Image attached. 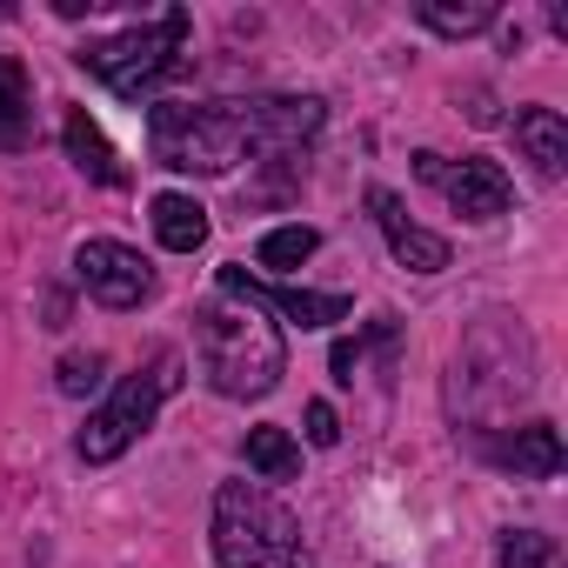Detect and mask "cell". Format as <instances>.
Here are the masks:
<instances>
[{
    "label": "cell",
    "instance_id": "6da1fadb",
    "mask_svg": "<svg viewBox=\"0 0 568 568\" xmlns=\"http://www.w3.org/2000/svg\"><path fill=\"white\" fill-rule=\"evenodd\" d=\"M194 355H201L207 388L227 402H261L288 375V342L267 322V308L234 302V295L194 308Z\"/></svg>",
    "mask_w": 568,
    "mask_h": 568
},
{
    "label": "cell",
    "instance_id": "7a4b0ae2",
    "mask_svg": "<svg viewBox=\"0 0 568 568\" xmlns=\"http://www.w3.org/2000/svg\"><path fill=\"white\" fill-rule=\"evenodd\" d=\"M148 148L174 174H234L241 161H261L254 101H154Z\"/></svg>",
    "mask_w": 568,
    "mask_h": 568
},
{
    "label": "cell",
    "instance_id": "3957f363",
    "mask_svg": "<svg viewBox=\"0 0 568 568\" xmlns=\"http://www.w3.org/2000/svg\"><path fill=\"white\" fill-rule=\"evenodd\" d=\"M214 561L221 568H295L302 561V528L254 481H221V495H214Z\"/></svg>",
    "mask_w": 568,
    "mask_h": 568
},
{
    "label": "cell",
    "instance_id": "277c9868",
    "mask_svg": "<svg viewBox=\"0 0 568 568\" xmlns=\"http://www.w3.org/2000/svg\"><path fill=\"white\" fill-rule=\"evenodd\" d=\"M187 34H194V21H187V8H161L154 21H134L128 34H108V41H88L74 61L88 68V74H101L121 101H141V94H154L174 68H181V48H187Z\"/></svg>",
    "mask_w": 568,
    "mask_h": 568
},
{
    "label": "cell",
    "instance_id": "5b68a950",
    "mask_svg": "<svg viewBox=\"0 0 568 568\" xmlns=\"http://www.w3.org/2000/svg\"><path fill=\"white\" fill-rule=\"evenodd\" d=\"M174 388H181V355H174V348H154V362H148L141 375H128V382L108 395V408H94L88 428L74 435L81 462H114V455H128V448L154 428V415H161V402H168Z\"/></svg>",
    "mask_w": 568,
    "mask_h": 568
},
{
    "label": "cell",
    "instance_id": "8992f818",
    "mask_svg": "<svg viewBox=\"0 0 568 568\" xmlns=\"http://www.w3.org/2000/svg\"><path fill=\"white\" fill-rule=\"evenodd\" d=\"M415 174H422V181H435V187L448 194V207H455L462 221H501V214H508V201H515L508 174H501L495 161H481V154H468V161L415 154Z\"/></svg>",
    "mask_w": 568,
    "mask_h": 568
},
{
    "label": "cell",
    "instance_id": "52a82bcc",
    "mask_svg": "<svg viewBox=\"0 0 568 568\" xmlns=\"http://www.w3.org/2000/svg\"><path fill=\"white\" fill-rule=\"evenodd\" d=\"M74 274H81V288L101 308H114V315H128V308H141L154 295V267L128 241H81L74 247Z\"/></svg>",
    "mask_w": 568,
    "mask_h": 568
},
{
    "label": "cell",
    "instance_id": "ba28073f",
    "mask_svg": "<svg viewBox=\"0 0 568 568\" xmlns=\"http://www.w3.org/2000/svg\"><path fill=\"white\" fill-rule=\"evenodd\" d=\"M221 281V295H234V302H254V308H274V315H288V322H302V328H335V322H348L355 315V302L348 295H315V288H267V281H254L247 267H221L214 274Z\"/></svg>",
    "mask_w": 568,
    "mask_h": 568
},
{
    "label": "cell",
    "instance_id": "9c48e42d",
    "mask_svg": "<svg viewBox=\"0 0 568 568\" xmlns=\"http://www.w3.org/2000/svg\"><path fill=\"white\" fill-rule=\"evenodd\" d=\"M368 207H375V221H382V234H388V254H395L402 267H415V274H442V267H448V241L428 234V227H415L408 207H402V194L368 187Z\"/></svg>",
    "mask_w": 568,
    "mask_h": 568
},
{
    "label": "cell",
    "instance_id": "30bf717a",
    "mask_svg": "<svg viewBox=\"0 0 568 568\" xmlns=\"http://www.w3.org/2000/svg\"><path fill=\"white\" fill-rule=\"evenodd\" d=\"M481 455L501 462V468L521 475V481H548V475H561V435H555L548 422H521L515 435H488Z\"/></svg>",
    "mask_w": 568,
    "mask_h": 568
},
{
    "label": "cell",
    "instance_id": "8fae6325",
    "mask_svg": "<svg viewBox=\"0 0 568 568\" xmlns=\"http://www.w3.org/2000/svg\"><path fill=\"white\" fill-rule=\"evenodd\" d=\"M515 148H521V161L541 181H561L568 174V121L555 108H521L515 114Z\"/></svg>",
    "mask_w": 568,
    "mask_h": 568
},
{
    "label": "cell",
    "instance_id": "7c38bea8",
    "mask_svg": "<svg viewBox=\"0 0 568 568\" xmlns=\"http://www.w3.org/2000/svg\"><path fill=\"white\" fill-rule=\"evenodd\" d=\"M61 141H68V161H74L88 181H101V187H128V168H121V154L108 148V134L88 121V108H68Z\"/></svg>",
    "mask_w": 568,
    "mask_h": 568
},
{
    "label": "cell",
    "instance_id": "4fadbf2b",
    "mask_svg": "<svg viewBox=\"0 0 568 568\" xmlns=\"http://www.w3.org/2000/svg\"><path fill=\"white\" fill-rule=\"evenodd\" d=\"M0 148H34V81L14 54H0Z\"/></svg>",
    "mask_w": 568,
    "mask_h": 568
},
{
    "label": "cell",
    "instance_id": "5bb4252c",
    "mask_svg": "<svg viewBox=\"0 0 568 568\" xmlns=\"http://www.w3.org/2000/svg\"><path fill=\"white\" fill-rule=\"evenodd\" d=\"M154 234H161V247L194 254L207 241V207L194 194H154Z\"/></svg>",
    "mask_w": 568,
    "mask_h": 568
},
{
    "label": "cell",
    "instance_id": "9a60e30c",
    "mask_svg": "<svg viewBox=\"0 0 568 568\" xmlns=\"http://www.w3.org/2000/svg\"><path fill=\"white\" fill-rule=\"evenodd\" d=\"M241 455H247V468H254L261 481H295V475H302V448L288 442V428H247Z\"/></svg>",
    "mask_w": 568,
    "mask_h": 568
},
{
    "label": "cell",
    "instance_id": "2e32d148",
    "mask_svg": "<svg viewBox=\"0 0 568 568\" xmlns=\"http://www.w3.org/2000/svg\"><path fill=\"white\" fill-rule=\"evenodd\" d=\"M422 28H435V34H448V41H468V34H481V28H495V0H422Z\"/></svg>",
    "mask_w": 568,
    "mask_h": 568
},
{
    "label": "cell",
    "instance_id": "e0dca14e",
    "mask_svg": "<svg viewBox=\"0 0 568 568\" xmlns=\"http://www.w3.org/2000/svg\"><path fill=\"white\" fill-rule=\"evenodd\" d=\"M315 247H322V234H315L308 221H295V227H274V234H261V267H281V274H288V267H302Z\"/></svg>",
    "mask_w": 568,
    "mask_h": 568
},
{
    "label": "cell",
    "instance_id": "ac0fdd59",
    "mask_svg": "<svg viewBox=\"0 0 568 568\" xmlns=\"http://www.w3.org/2000/svg\"><path fill=\"white\" fill-rule=\"evenodd\" d=\"M501 568H561V541L541 528H508L501 535Z\"/></svg>",
    "mask_w": 568,
    "mask_h": 568
},
{
    "label": "cell",
    "instance_id": "d6986e66",
    "mask_svg": "<svg viewBox=\"0 0 568 568\" xmlns=\"http://www.w3.org/2000/svg\"><path fill=\"white\" fill-rule=\"evenodd\" d=\"M101 375H108V362H101L94 348H88V355H61V368H54L61 395H74V402H81V395H94V388H101Z\"/></svg>",
    "mask_w": 568,
    "mask_h": 568
},
{
    "label": "cell",
    "instance_id": "ffe728a7",
    "mask_svg": "<svg viewBox=\"0 0 568 568\" xmlns=\"http://www.w3.org/2000/svg\"><path fill=\"white\" fill-rule=\"evenodd\" d=\"M308 442H315V448H335V442H342V422H335L328 402H308Z\"/></svg>",
    "mask_w": 568,
    "mask_h": 568
},
{
    "label": "cell",
    "instance_id": "44dd1931",
    "mask_svg": "<svg viewBox=\"0 0 568 568\" xmlns=\"http://www.w3.org/2000/svg\"><path fill=\"white\" fill-rule=\"evenodd\" d=\"M328 368H335V382H342V388H355V368H362V342H335Z\"/></svg>",
    "mask_w": 568,
    "mask_h": 568
},
{
    "label": "cell",
    "instance_id": "7402d4cb",
    "mask_svg": "<svg viewBox=\"0 0 568 568\" xmlns=\"http://www.w3.org/2000/svg\"><path fill=\"white\" fill-rule=\"evenodd\" d=\"M41 328H68V295L61 288H48V322Z\"/></svg>",
    "mask_w": 568,
    "mask_h": 568
}]
</instances>
